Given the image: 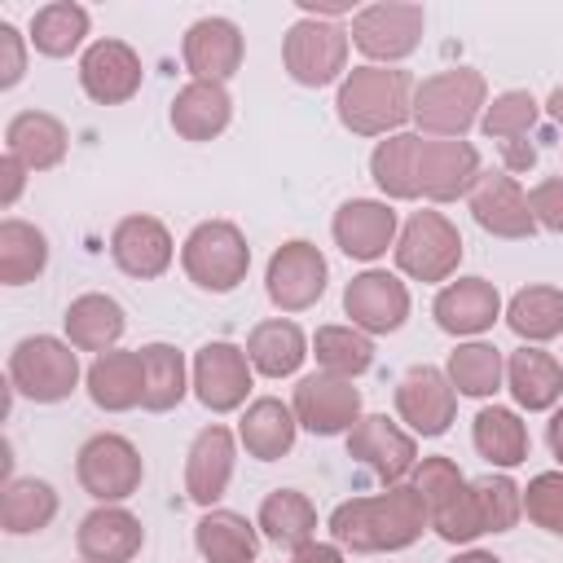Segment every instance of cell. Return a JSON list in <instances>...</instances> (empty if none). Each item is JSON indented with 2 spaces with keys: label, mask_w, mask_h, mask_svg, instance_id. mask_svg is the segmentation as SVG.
Masks as SVG:
<instances>
[{
  "label": "cell",
  "mask_w": 563,
  "mask_h": 563,
  "mask_svg": "<svg viewBox=\"0 0 563 563\" xmlns=\"http://www.w3.org/2000/svg\"><path fill=\"white\" fill-rule=\"evenodd\" d=\"M427 528H431V515L413 484H391L387 493L352 497L330 510V541L352 554L409 550Z\"/></svg>",
  "instance_id": "1"
},
{
  "label": "cell",
  "mask_w": 563,
  "mask_h": 563,
  "mask_svg": "<svg viewBox=\"0 0 563 563\" xmlns=\"http://www.w3.org/2000/svg\"><path fill=\"white\" fill-rule=\"evenodd\" d=\"M413 75L405 66H352L339 84L334 114L352 136H396L413 119Z\"/></svg>",
  "instance_id": "2"
},
{
  "label": "cell",
  "mask_w": 563,
  "mask_h": 563,
  "mask_svg": "<svg viewBox=\"0 0 563 563\" xmlns=\"http://www.w3.org/2000/svg\"><path fill=\"white\" fill-rule=\"evenodd\" d=\"M484 106H488V84L475 66H453V70L427 75L413 88V123L440 141H462L479 123Z\"/></svg>",
  "instance_id": "3"
},
{
  "label": "cell",
  "mask_w": 563,
  "mask_h": 563,
  "mask_svg": "<svg viewBox=\"0 0 563 563\" xmlns=\"http://www.w3.org/2000/svg\"><path fill=\"white\" fill-rule=\"evenodd\" d=\"M180 268L185 277L207 295H229L246 282L251 246L246 233L233 220H202L180 242Z\"/></svg>",
  "instance_id": "4"
},
{
  "label": "cell",
  "mask_w": 563,
  "mask_h": 563,
  "mask_svg": "<svg viewBox=\"0 0 563 563\" xmlns=\"http://www.w3.org/2000/svg\"><path fill=\"white\" fill-rule=\"evenodd\" d=\"M9 387L35 405H62L79 387V347L53 334H26L9 352Z\"/></svg>",
  "instance_id": "5"
},
{
  "label": "cell",
  "mask_w": 563,
  "mask_h": 563,
  "mask_svg": "<svg viewBox=\"0 0 563 563\" xmlns=\"http://www.w3.org/2000/svg\"><path fill=\"white\" fill-rule=\"evenodd\" d=\"M75 479H79V488H84L92 501L119 506V501H128V497L141 488V479H145L141 449H136L128 435H119V431H97V435H88V440L79 444V453H75Z\"/></svg>",
  "instance_id": "6"
},
{
  "label": "cell",
  "mask_w": 563,
  "mask_h": 563,
  "mask_svg": "<svg viewBox=\"0 0 563 563\" xmlns=\"http://www.w3.org/2000/svg\"><path fill=\"white\" fill-rule=\"evenodd\" d=\"M396 268L413 282H449L462 264V233L444 211H413L391 246Z\"/></svg>",
  "instance_id": "7"
},
{
  "label": "cell",
  "mask_w": 563,
  "mask_h": 563,
  "mask_svg": "<svg viewBox=\"0 0 563 563\" xmlns=\"http://www.w3.org/2000/svg\"><path fill=\"white\" fill-rule=\"evenodd\" d=\"M347 44L352 35L339 22H321V18H299L286 40H282V66L299 88H325V84H343L347 75Z\"/></svg>",
  "instance_id": "8"
},
{
  "label": "cell",
  "mask_w": 563,
  "mask_h": 563,
  "mask_svg": "<svg viewBox=\"0 0 563 563\" xmlns=\"http://www.w3.org/2000/svg\"><path fill=\"white\" fill-rule=\"evenodd\" d=\"M427 31V13L422 4H405V0H383V4H365L352 13V44L369 57V66H396L405 62Z\"/></svg>",
  "instance_id": "9"
},
{
  "label": "cell",
  "mask_w": 563,
  "mask_h": 563,
  "mask_svg": "<svg viewBox=\"0 0 563 563\" xmlns=\"http://www.w3.org/2000/svg\"><path fill=\"white\" fill-rule=\"evenodd\" d=\"M325 282H330V264H325L321 246H312L308 238H290V242H282L268 255L264 290H268V303L277 312H303V308H312L325 295Z\"/></svg>",
  "instance_id": "10"
},
{
  "label": "cell",
  "mask_w": 563,
  "mask_h": 563,
  "mask_svg": "<svg viewBox=\"0 0 563 563\" xmlns=\"http://www.w3.org/2000/svg\"><path fill=\"white\" fill-rule=\"evenodd\" d=\"M251 383H255V369L246 361V347H238L229 339L202 343L189 361V387H194L198 405L211 409V413L242 409L246 396H251Z\"/></svg>",
  "instance_id": "11"
},
{
  "label": "cell",
  "mask_w": 563,
  "mask_h": 563,
  "mask_svg": "<svg viewBox=\"0 0 563 563\" xmlns=\"http://www.w3.org/2000/svg\"><path fill=\"white\" fill-rule=\"evenodd\" d=\"M295 418L303 431L330 440V435H347L365 413H361V387H352V378L339 374H303L295 383V400H290Z\"/></svg>",
  "instance_id": "12"
},
{
  "label": "cell",
  "mask_w": 563,
  "mask_h": 563,
  "mask_svg": "<svg viewBox=\"0 0 563 563\" xmlns=\"http://www.w3.org/2000/svg\"><path fill=\"white\" fill-rule=\"evenodd\" d=\"M396 413L413 435H444L457 418V391L449 374L435 365H409L396 383Z\"/></svg>",
  "instance_id": "13"
},
{
  "label": "cell",
  "mask_w": 563,
  "mask_h": 563,
  "mask_svg": "<svg viewBox=\"0 0 563 563\" xmlns=\"http://www.w3.org/2000/svg\"><path fill=\"white\" fill-rule=\"evenodd\" d=\"M347 457H356L365 471H374L391 488V484H405V475H413L418 440H413V431L396 427L387 413H365L347 431Z\"/></svg>",
  "instance_id": "14"
},
{
  "label": "cell",
  "mask_w": 563,
  "mask_h": 563,
  "mask_svg": "<svg viewBox=\"0 0 563 563\" xmlns=\"http://www.w3.org/2000/svg\"><path fill=\"white\" fill-rule=\"evenodd\" d=\"M145 66L128 40H92L79 57V88L97 106H123L141 92Z\"/></svg>",
  "instance_id": "15"
},
{
  "label": "cell",
  "mask_w": 563,
  "mask_h": 563,
  "mask_svg": "<svg viewBox=\"0 0 563 563\" xmlns=\"http://www.w3.org/2000/svg\"><path fill=\"white\" fill-rule=\"evenodd\" d=\"M343 312L365 334H396L409 321V286L387 268H365L343 286Z\"/></svg>",
  "instance_id": "16"
},
{
  "label": "cell",
  "mask_w": 563,
  "mask_h": 563,
  "mask_svg": "<svg viewBox=\"0 0 563 563\" xmlns=\"http://www.w3.org/2000/svg\"><path fill=\"white\" fill-rule=\"evenodd\" d=\"M479 176H484V163L471 141H440V136L418 141V194L422 198L457 202L475 189Z\"/></svg>",
  "instance_id": "17"
},
{
  "label": "cell",
  "mask_w": 563,
  "mask_h": 563,
  "mask_svg": "<svg viewBox=\"0 0 563 563\" xmlns=\"http://www.w3.org/2000/svg\"><path fill=\"white\" fill-rule=\"evenodd\" d=\"M330 233H334V246H339L347 260L374 264L378 255H387V246H396V238H400V216H396L391 202H383V198H347V202L334 211Z\"/></svg>",
  "instance_id": "18"
},
{
  "label": "cell",
  "mask_w": 563,
  "mask_h": 563,
  "mask_svg": "<svg viewBox=\"0 0 563 563\" xmlns=\"http://www.w3.org/2000/svg\"><path fill=\"white\" fill-rule=\"evenodd\" d=\"M466 207L475 216V224L493 238H506V242H523L537 233V220H532V207H528V194L519 189V180L510 172H484L475 180V189L466 194Z\"/></svg>",
  "instance_id": "19"
},
{
  "label": "cell",
  "mask_w": 563,
  "mask_h": 563,
  "mask_svg": "<svg viewBox=\"0 0 563 563\" xmlns=\"http://www.w3.org/2000/svg\"><path fill=\"white\" fill-rule=\"evenodd\" d=\"M242 53H246V44H242L238 22H233V18H220V13L198 18V22L185 31V40H180L185 70H189L194 79H202V84H224V79H233L238 66H242Z\"/></svg>",
  "instance_id": "20"
},
{
  "label": "cell",
  "mask_w": 563,
  "mask_h": 563,
  "mask_svg": "<svg viewBox=\"0 0 563 563\" xmlns=\"http://www.w3.org/2000/svg\"><path fill=\"white\" fill-rule=\"evenodd\" d=\"M110 260L119 264V273H128L136 282H154V277H163L172 268L176 242H172L163 220H154V216H123L110 229Z\"/></svg>",
  "instance_id": "21"
},
{
  "label": "cell",
  "mask_w": 563,
  "mask_h": 563,
  "mask_svg": "<svg viewBox=\"0 0 563 563\" xmlns=\"http://www.w3.org/2000/svg\"><path fill=\"white\" fill-rule=\"evenodd\" d=\"M233 462H238V440H233V431L220 427V422L202 427V431L194 435L189 453H185V497H189L194 506L211 510V506L224 497L229 479H233Z\"/></svg>",
  "instance_id": "22"
},
{
  "label": "cell",
  "mask_w": 563,
  "mask_h": 563,
  "mask_svg": "<svg viewBox=\"0 0 563 563\" xmlns=\"http://www.w3.org/2000/svg\"><path fill=\"white\" fill-rule=\"evenodd\" d=\"M431 317L444 334L475 339V334L493 330V321L501 317V295L488 277H457V282L440 286V295L431 303Z\"/></svg>",
  "instance_id": "23"
},
{
  "label": "cell",
  "mask_w": 563,
  "mask_h": 563,
  "mask_svg": "<svg viewBox=\"0 0 563 563\" xmlns=\"http://www.w3.org/2000/svg\"><path fill=\"white\" fill-rule=\"evenodd\" d=\"M145 545V528L128 506H97L79 519L75 550L88 563H132Z\"/></svg>",
  "instance_id": "24"
},
{
  "label": "cell",
  "mask_w": 563,
  "mask_h": 563,
  "mask_svg": "<svg viewBox=\"0 0 563 563\" xmlns=\"http://www.w3.org/2000/svg\"><path fill=\"white\" fill-rule=\"evenodd\" d=\"M70 150L66 123L48 110H18L4 123V154L26 163V172H53Z\"/></svg>",
  "instance_id": "25"
},
{
  "label": "cell",
  "mask_w": 563,
  "mask_h": 563,
  "mask_svg": "<svg viewBox=\"0 0 563 563\" xmlns=\"http://www.w3.org/2000/svg\"><path fill=\"white\" fill-rule=\"evenodd\" d=\"M88 400L106 413H128L141 405L145 396V369H141V352L128 347H110L101 356H92L88 374H84Z\"/></svg>",
  "instance_id": "26"
},
{
  "label": "cell",
  "mask_w": 563,
  "mask_h": 563,
  "mask_svg": "<svg viewBox=\"0 0 563 563\" xmlns=\"http://www.w3.org/2000/svg\"><path fill=\"white\" fill-rule=\"evenodd\" d=\"M62 325H66V343L79 347V352H110L123 330H128V317H123V303L114 295H101V290H88V295H75L62 312Z\"/></svg>",
  "instance_id": "27"
},
{
  "label": "cell",
  "mask_w": 563,
  "mask_h": 563,
  "mask_svg": "<svg viewBox=\"0 0 563 563\" xmlns=\"http://www.w3.org/2000/svg\"><path fill=\"white\" fill-rule=\"evenodd\" d=\"M176 136L185 141H216L229 119H233V97L224 84H202V79H189L176 97H172V110H167Z\"/></svg>",
  "instance_id": "28"
},
{
  "label": "cell",
  "mask_w": 563,
  "mask_h": 563,
  "mask_svg": "<svg viewBox=\"0 0 563 563\" xmlns=\"http://www.w3.org/2000/svg\"><path fill=\"white\" fill-rule=\"evenodd\" d=\"M506 391H510L515 405L528 409V413L554 409V405L563 400V365H559L550 352L523 343V347H515V352L506 356Z\"/></svg>",
  "instance_id": "29"
},
{
  "label": "cell",
  "mask_w": 563,
  "mask_h": 563,
  "mask_svg": "<svg viewBox=\"0 0 563 563\" xmlns=\"http://www.w3.org/2000/svg\"><path fill=\"white\" fill-rule=\"evenodd\" d=\"M295 435H299V418L286 400L277 396H260L242 409V422H238V444L255 457V462H277L295 449Z\"/></svg>",
  "instance_id": "30"
},
{
  "label": "cell",
  "mask_w": 563,
  "mask_h": 563,
  "mask_svg": "<svg viewBox=\"0 0 563 563\" xmlns=\"http://www.w3.org/2000/svg\"><path fill=\"white\" fill-rule=\"evenodd\" d=\"M308 347H312L308 334L290 317H268V321H260L246 334V361L264 378H290V374H299V365L312 356Z\"/></svg>",
  "instance_id": "31"
},
{
  "label": "cell",
  "mask_w": 563,
  "mask_h": 563,
  "mask_svg": "<svg viewBox=\"0 0 563 563\" xmlns=\"http://www.w3.org/2000/svg\"><path fill=\"white\" fill-rule=\"evenodd\" d=\"M255 528L264 541H273L277 550H303L308 541H317V506L308 501V493L299 488H273L260 501Z\"/></svg>",
  "instance_id": "32"
},
{
  "label": "cell",
  "mask_w": 563,
  "mask_h": 563,
  "mask_svg": "<svg viewBox=\"0 0 563 563\" xmlns=\"http://www.w3.org/2000/svg\"><path fill=\"white\" fill-rule=\"evenodd\" d=\"M194 545L207 563H255L260 554V528L224 506L202 510V519L194 523Z\"/></svg>",
  "instance_id": "33"
},
{
  "label": "cell",
  "mask_w": 563,
  "mask_h": 563,
  "mask_svg": "<svg viewBox=\"0 0 563 563\" xmlns=\"http://www.w3.org/2000/svg\"><path fill=\"white\" fill-rule=\"evenodd\" d=\"M471 444L475 453L497 466V471H515L519 462H528V427L515 409L506 405H484L471 422Z\"/></svg>",
  "instance_id": "34"
},
{
  "label": "cell",
  "mask_w": 563,
  "mask_h": 563,
  "mask_svg": "<svg viewBox=\"0 0 563 563\" xmlns=\"http://www.w3.org/2000/svg\"><path fill=\"white\" fill-rule=\"evenodd\" d=\"M57 488L40 475H13L0 493V528L9 537H31L44 532L57 519Z\"/></svg>",
  "instance_id": "35"
},
{
  "label": "cell",
  "mask_w": 563,
  "mask_h": 563,
  "mask_svg": "<svg viewBox=\"0 0 563 563\" xmlns=\"http://www.w3.org/2000/svg\"><path fill=\"white\" fill-rule=\"evenodd\" d=\"M48 268V233L31 220L4 216L0 220V282L26 286Z\"/></svg>",
  "instance_id": "36"
},
{
  "label": "cell",
  "mask_w": 563,
  "mask_h": 563,
  "mask_svg": "<svg viewBox=\"0 0 563 563\" xmlns=\"http://www.w3.org/2000/svg\"><path fill=\"white\" fill-rule=\"evenodd\" d=\"M136 352H141V369H145L141 409H150V413L176 409L185 400V391H189V361H185V352L172 347V343H145Z\"/></svg>",
  "instance_id": "37"
},
{
  "label": "cell",
  "mask_w": 563,
  "mask_h": 563,
  "mask_svg": "<svg viewBox=\"0 0 563 563\" xmlns=\"http://www.w3.org/2000/svg\"><path fill=\"white\" fill-rule=\"evenodd\" d=\"M88 26H92V18H88L84 4H75V0H53V4H40V9L31 13L26 40H31V48L44 53V57H70V53L88 40Z\"/></svg>",
  "instance_id": "38"
},
{
  "label": "cell",
  "mask_w": 563,
  "mask_h": 563,
  "mask_svg": "<svg viewBox=\"0 0 563 563\" xmlns=\"http://www.w3.org/2000/svg\"><path fill=\"white\" fill-rule=\"evenodd\" d=\"M418 132H396V136H383L369 154V176L374 185L383 189V198H396V202H409V198H422L418 194Z\"/></svg>",
  "instance_id": "39"
},
{
  "label": "cell",
  "mask_w": 563,
  "mask_h": 563,
  "mask_svg": "<svg viewBox=\"0 0 563 563\" xmlns=\"http://www.w3.org/2000/svg\"><path fill=\"white\" fill-rule=\"evenodd\" d=\"M506 325L523 343H550L563 334V290L559 286H523L506 303Z\"/></svg>",
  "instance_id": "40"
},
{
  "label": "cell",
  "mask_w": 563,
  "mask_h": 563,
  "mask_svg": "<svg viewBox=\"0 0 563 563\" xmlns=\"http://www.w3.org/2000/svg\"><path fill=\"white\" fill-rule=\"evenodd\" d=\"M444 374H449V383H453L457 396L484 400V396H493V391L506 383V356H501L493 343L471 339V343H457V347L449 352Z\"/></svg>",
  "instance_id": "41"
},
{
  "label": "cell",
  "mask_w": 563,
  "mask_h": 563,
  "mask_svg": "<svg viewBox=\"0 0 563 563\" xmlns=\"http://www.w3.org/2000/svg\"><path fill=\"white\" fill-rule=\"evenodd\" d=\"M312 356H317V369L356 383L374 365V339L356 325H321L312 334Z\"/></svg>",
  "instance_id": "42"
},
{
  "label": "cell",
  "mask_w": 563,
  "mask_h": 563,
  "mask_svg": "<svg viewBox=\"0 0 563 563\" xmlns=\"http://www.w3.org/2000/svg\"><path fill=\"white\" fill-rule=\"evenodd\" d=\"M537 114H541V101H537L532 92H523V88H510V92H497V97L484 106V114H479V132H484L488 141H497V145L528 141Z\"/></svg>",
  "instance_id": "43"
},
{
  "label": "cell",
  "mask_w": 563,
  "mask_h": 563,
  "mask_svg": "<svg viewBox=\"0 0 563 563\" xmlns=\"http://www.w3.org/2000/svg\"><path fill=\"white\" fill-rule=\"evenodd\" d=\"M471 488H475V501H479L484 532H510L523 519V488L506 471L479 475V479H471Z\"/></svg>",
  "instance_id": "44"
},
{
  "label": "cell",
  "mask_w": 563,
  "mask_h": 563,
  "mask_svg": "<svg viewBox=\"0 0 563 563\" xmlns=\"http://www.w3.org/2000/svg\"><path fill=\"white\" fill-rule=\"evenodd\" d=\"M431 528H435V537L449 541V545H471L475 537H484V519H479V501H475L471 479H466L449 501H440V506L431 510Z\"/></svg>",
  "instance_id": "45"
},
{
  "label": "cell",
  "mask_w": 563,
  "mask_h": 563,
  "mask_svg": "<svg viewBox=\"0 0 563 563\" xmlns=\"http://www.w3.org/2000/svg\"><path fill=\"white\" fill-rule=\"evenodd\" d=\"M523 515L550 532V537H563V471H541L528 479L523 488Z\"/></svg>",
  "instance_id": "46"
},
{
  "label": "cell",
  "mask_w": 563,
  "mask_h": 563,
  "mask_svg": "<svg viewBox=\"0 0 563 563\" xmlns=\"http://www.w3.org/2000/svg\"><path fill=\"white\" fill-rule=\"evenodd\" d=\"M528 207H532V220H537V229L563 233V176L537 180V185L528 189Z\"/></svg>",
  "instance_id": "47"
},
{
  "label": "cell",
  "mask_w": 563,
  "mask_h": 563,
  "mask_svg": "<svg viewBox=\"0 0 563 563\" xmlns=\"http://www.w3.org/2000/svg\"><path fill=\"white\" fill-rule=\"evenodd\" d=\"M26 35L13 26V22H0V88H18L22 75H26Z\"/></svg>",
  "instance_id": "48"
},
{
  "label": "cell",
  "mask_w": 563,
  "mask_h": 563,
  "mask_svg": "<svg viewBox=\"0 0 563 563\" xmlns=\"http://www.w3.org/2000/svg\"><path fill=\"white\" fill-rule=\"evenodd\" d=\"M22 189H26V163H18L13 154H4L0 158V207L9 211L22 198Z\"/></svg>",
  "instance_id": "49"
},
{
  "label": "cell",
  "mask_w": 563,
  "mask_h": 563,
  "mask_svg": "<svg viewBox=\"0 0 563 563\" xmlns=\"http://www.w3.org/2000/svg\"><path fill=\"white\" fill-rule=\"evenodd\" d=\"M501 172H532L537 167V145L532 141H510V145H501Z\"/></svg>",
  "instance_id": "50"
},
{
  "label": "cell",
  "mask_w": 563,
  "mask_h": 563,
  "mask_svg": "<svg viewBox=\"0 0 563 563\" xmlns=\"http://www.w3.org/2000/svg\"><path fill=\"white\" fill-rule=\"evenodd\" d=\"M290 563H343V550L334 541H308L303 550L290 554Z\"/></svg>",
  "instance_id": "51"
},
{
  "label": "cell",
  "mask_w": 563,
  "mask_h": 563,
  "mask_svg": "<svg viewBox=\"0 0 563 563\" xmlns=\"http://www.w3.org/2000/svg\"><path fill=\"white\" fill-rule=\"evenodd\" d=\"M545 444H550V453H554L559 466H563V405H554V413H550V422H545Z\"/></svg>",
  "instance_id": "52"
},
{
  "label": "cell",
  "mask_w": 563,
  "mask_h": 563,
  "mask_svg": "<svg viewBox=\"0 0 563 563\" xmlns=\"http://www.w3.org/2000/svg\"><path fill=\"white\" fill-rule=\"evenodd\" d=\"M449 563H506V559H497L493 550H457Z\"/></svg>",
  "instance_id": "53"
},
{
  "label": "cell",
  "mask_w": 563,
  "mask_h": 563,
  "mask_svg": "<svg viewBox=\"0 0 563 563\" xmlns=\"http://www.w3.org/2000/svg\"><path fill=\"white\" fill-rule=\"evenodd\" d=\"M545 110H550V119H554V123L563 128V84H559V88H554V92L545 97Z\"/></svg>",
  "instance_id": "54"
},
{
  "label": "cell",
  "mask_w": 563,
  "mask_h": 563,
  "mask_svg": "<svg viewBox=\"0 0 563 563\" xmlns=\"http://www.w3.org/2000/svg\"><path fill=\"white\" fill-rule=\"evenodd\" d=\"M79 563H88V559H79Z\"/></svg>",
  "instance_id": "55"
}]
</instances>
